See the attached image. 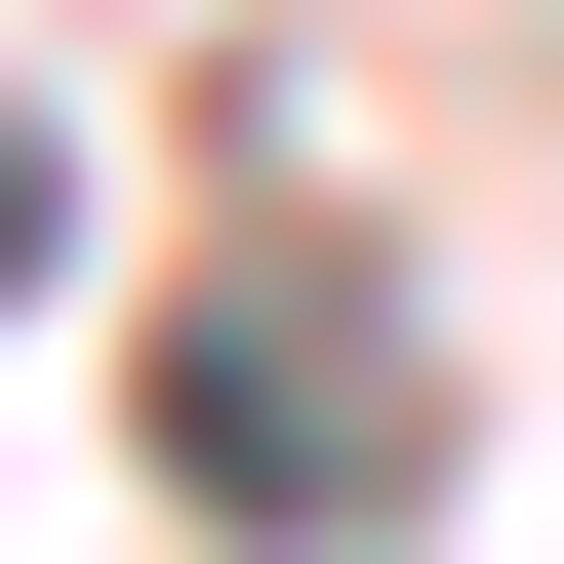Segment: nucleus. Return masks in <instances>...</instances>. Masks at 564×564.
I'll use <instances>...</instances> for the list:
<instances>
[{"mask_svg":"<svg viewBox=\"0 0 564 564\" xmlns=\"http://www.w3.org/2000/svg\"><path fill=\"white\" fill-rule=\"evenodd\" d=\"M162 484H202V524H282V564H323V524H403V323H364L323 242L162 282Z\"/></svg>","mask_w":564,"mask_h":564,"instance_id":"obj_1","label":"nucleus"}]
</instances>
